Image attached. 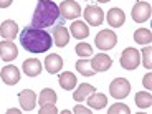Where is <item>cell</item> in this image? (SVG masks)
<instances>
[{
  "mask_svg": "<svg viewBox=\"0 0 152 114\" xmlns=\"http://www.w3.org/2000/svg\"><path fill=\"white\" fill-rule=\"evenodd\" d=\"M65 18L60 13V7L53 0H40L35 7L31 17V27L35 28H53L56 25H63Z\"/></svg>",
  "mask_w": 152,
  "mask_h": 114,
  "instance_id": "1",
  "label": "cell"
},
{
  "mask_svg": "<svg viewBox=\"0 0 152 114\" xmlns=\"http://www.w3.org/2000/svg\"><path fill=\"white\" fill-rule=\"evenodd\" d=\"M20 45L28 53H46L53 45V40H51V35L43 28H35L28 25L20 31Z\"/></svg>",
  "mask_w": 152,
  "mask_h": 114,
  "instance_id": "2",
  "label": "cell"
},
{
  "mask_svg": "<svg viewBox=\"0 0 152 114\" xmlns=\"http://www.w3.org/2000/svg\"><path fill=\"white\" fill-rule=\"evenodd\" d=\"M109 93L113 98L116 99H124L129 96L131 93V84L126 78H116L113 80V83L109 84Z\"/></svg>",
  "mask_w": 152,
  "mask_h": 114,
  "instance_id": "3",
  "label": "cell"
},
{
  "mask_svg": "<svg viewBox=\"0 0 152 114\" xmlns=\"http://www.w3.org/2000/svg\"><path fill=\"white\" fill-rule=\"evenodd\" d=\"M96 46L103 51H107V50L114 48L116 43H118V37L113 30H101L98 35H96V40H94Z\"/></svg>",
  "mask_w": 152,
  "mask_h": 114,
  "instance_id": "4",
  "label": "cell"
},
{
  "mask_svg": "<svg viewBox=\"0 0 152 114\" xmlns=\"http://www.w3.org/2000/svg\"><path fill=\"white\" fill-rule=\"evenodd\" d=\"M141 63V53L137 51L136 48H126L121 55V66L124 69H136Z\"/></svg>",
  "mask_w": 152,
  "mask_h": 114,
  "instance_id": "5",
  "label": "cell"
},
{
  "mask_svg": "<svg viewBox=\"0 0 152 114\" xmlns=\"http://www.w3.org/2000/svg\"><path fill=\"white\" fill-rule=\"evenodd\" d=\"M60 13L65 20H75L80 17L81 13V7L78 2L75 0H63L60 5Z\"/></svg>",
  "mask_w": 152,
  "mask_h": 114,
  "instance_id": "6",
  "label": "cell"
},
{
  "mask_svg": "<svg viewBox=\"0 0 152 114\" xmlns=\"http://www.w3.org/2000/svg\"><path fill=\"white\" fill-rule=\"evenodd\" d=\"M152 13V7L147 2H137L132 7V20L136 23H144L145 20L151 18Z\"/></svg>",
  "mask_w": 152,
  "mask_h": 114,
  "instance_id": "7",
  "label": "cell"
},
{
  "mask_svg": "<svg viewBox=\"0 0 152 114\" xmlns=\"http://www.w3.org/2000/svg\"><path fill=\"white\" fill-rule=\"evenodd\" d=\"M83 15H84V18H86V22L89 23V25H93V27H99L104 20V12L99 7H96V5H88V7L84 8Z\"/></svg>",
  "mask_w": 152,
  "mask_h": 114,
  "instance_id": "8",
  "label": "cell"
},
{
  "mask_svg": "<svg viewBox=\"0 0 152 114\" xmlns=\"http://www.w3.org/2000/svg\"><path fill=\"white\" fill-rule=\"evenodd\" d=\"M18 101L20 106L25 113H30V111L35 109V104H37V94H35L31 89H23V91L18 93Z\"/></svg>",
  "mask_w": 152,
  "mask_h": 114,
  "instance_id": "9",
  "label": "cell"
},
{
  "mask_svg": "<svg viewBox=\"0 0 152 114\" xmlns=\"http://www.w3.org/2000/svg\"><path fill=\"white\" fill-rule=\"evenodd\" d=\"M18 56V48L15 46V43L12 40H5L0 42V58L4 61H13Z\"/></svg>",
  "mask_w": 152,
  "mask_h": 114,
  "instance_id": "10",
  "label": "cell"
},
{
  "mask_svg": "<svg viewBox=\"0 0 152 114\" xmlns=\"http://www.w3.org/2000/svg\"><path fill=\"white\" fill-rule=\"evenodd\" d=\"M111 65H113V60H111V56H107L106 53H98V55L93 56L91 66H93V69H94L96 73L107 71V69L111 68Z\"/></svg>",
  "mask_w": 152,
  "mask_h": 114,
  "instance_id": "11",
  "label": "cell"
},
{
  "mask_svg": "<svg viewBox=\"0 0 152 114\" xmlns=\"http://www.w3.org/2000/svg\"><path fill=\"white\" fill-rule=\"evenodd\" d=\"M0 76H2V81H4L5 84H8V86H15L17 83L20 81V71L17 66H4V69H2V73H0Z\"/></svg>",
  "mask_w": 152,
  "mask_h": 114,
  "instance_id": "12",
  "label": "cell"
},
{
  "mask_svg": "<svg viewBox=\"0 0 152 114\" xmlns=\"http://www.w3.org/2000/svg\"><path fill=\"white\" fill-rule=\"evenodd\" d=\"M53 42H55V45L60 46V48L68 45L69 43V31L66 30V27H63V25L53 27Z\"/></svg>",
  "mask_w": 152,
  "mask_h": 114,
  "instance_id": "13",
  "label": "cell"
},
{
  "mask_svg": "<svg viewBox=\"0 0 152 114\" xmlns=\"http://www.w3.org/2000/svg\"><path fill=\"white\" fill-rule=\"evenodd\" d=\"M23 73L27 76H30V78H35V76H38L40 73H42L43 69V65L40 63V60H37V58H30V60H25L23 61Z\"/></svg>",
  "mask_w": 152,
  "mask_h": 114,
  "instance_id": "14",
  "label": "cell"
},
{
  "mask_svg": "<svg viewBox=\"0 0 152 114\" xmlns=\"http://www.w3.org/2000/svg\"><path fill=\"white\" fill-rule=\"evenodd\" d=\"M43 66H45V69L50 73V75H55V73H58L61 69V66H63V60H61V56L56 55V53L48 55V56L45 58Z\"/></svg>",
  "mask_w": 152,
  "mask_h": 114,
  "instance_id": "15",
  "label": "cell"
},
{
  "mask_svg": "<svg viewBox=\"0 0 152 114\" xmlns=\"http://www.w3.org/2000/svg\"><path fill=\"white\" fill-rule=\"evenodd\" d=\"M124 22H126V15H124V12H122L121 8L114 7V8H111V10L107 12V23H109L111 27L119 28V27L124 25Z\"/></svg>",
  "mask_w": 152,
  "mask_h": 114,
  "instance_id": "16",
  "label": "cell"
},
{
  "mask_svg": "<svg viewBox=\"0 0 152 114\" xmlns=\"http://www.w3.org/2000/svg\"><path fill=\"white\" fill-rule=\"evenodd\" d=\"M18 33V25H17L13 20H5L2 25H0V35L5 38V40H13Z\"/></svg>",
  "mask_w": 152,
  "mask_h": 114,
  "instance_id": "17",
  "label": "cell"
},
{
  "mask_svg": "<svg viewBox=\"0 0 152 114\" xmlns=\"http://www.w3.org/2000/svg\"><path fill=\"white\" fill-rule=\"evenodd\" d=\"M88 106L91 107V109H103L104 106L107 104V98L103 94V93H91V94L88 96Z\"/></svg>",
  "mask_w": 152,
  "mask_h": 114,
  "instance_id": "18",
  "label": "cell"
},
{
  "mask_svg": "<svg viewBox=\"0 0 152 114\" xmlns=\"http://www.w3.org/2000/svg\"><path fill=\"white\" fill-rule=\"evenodd\" d=\"M69 30H71V35L76 38V40H84V38L89 35V28H88V25L84 22H73L71 27H69Z\"/></svg>",
  "mask_w": 152,
  "mask_h": 114,
  "instance_id": "19",
  "label": "cell"
},
{
  "mask_svg": "<svg viewBox=\"0 0 152 114\" xmlns=\"http://www.w3.org/2000/svg\"><path fill=\"white\" fill-rule=\"evenodd\" d=\"M94 91H96L94 86H91L89 83H81L80 88L73 93V99H75L76 103H81V101H84L88 96L91 94V93H94Z\"/></svg>",
  "mask_w": 152,
  "mask_h": 114,
  "instance_id": "20",
  "label": "cell"
},
{
  "mask_svg": "<svg viewBox=\"0 0 152 114\" xmlns=\"http://www.w3.org/2000/svg\"><path fill=\"white\" fill-rule=\"evenodd\" d=\"M58 81H60V86L63 88V89H66V91H71V89H75V86H76V76L73 75V73H69V71L61 73L60 78H58Z\"/></svg>",
  "mask_w": 152,
  "mask_h": 114,
  "instance_id": "21",
  "label": "cell"
},
{
  "mask_svg": "<svg viewBox=\"0 0 152 114\" xmlns=\"http://www.w3.org/2000/svg\"><path fill=\"white\" fill-rule=\"evenodd\" d=\"M134 42L139 45H149L152 42V31L149 28H139L134 31Z\"/></svg>",
  "mask_w": 152,
  "mask_h": 114,
  "instance_id": "22",
  "label": "cell"
},
{
  "mask_svg": "<svg viewBox=\"0 0 152 114\" xmlns=\"http://www.w3.org/2000/svg\"><path fill=\"white\" fill-rule=\"evenodd\" d=\"M56 93L53 91V89H50V88H45L42 93H40V106H43V104H55L56 103Z\"/></svg>",
  "mask_w": 152,
  "mask_h": 114,
  "instance_id": "23",
  "label": "cell"
},
{
  "mask_svg": "<svg viewBox=\"0 0 152 114\" xmlns=\"http://www.w3.org/2000/svg\"><path fill=\"white\" fill-rule=\"evenodd\" d=\"M136 104L141 109H147V107L152 106V94L151 93H145V91H141L136 94Z\"/></svg>",
  "mask_w": 152,
  "mask_h": 114,
  "instance_id": "24",
  "label": "cell"
},
{
  "mask_svg": "<svg viewBox=\"0 0 152 114\" xmlns=\"http://www.w3.org/2000/svg\"><path fill=\"white\" fill-rule=\"evenodd\" d=\"M76 69H78L80 75H83V76H93L96 73L94 69H93L91 61L89 60H80L78 63H76Z\"/></svg>",
  "mask_w": 152,
  "mask_h": 114,
  "instance_id": "25",
  "label": "cell"
},
{
  "mask_svg": "<svg viewBox=\"0 0 152 114\" xmlns=\"http://www.w3.org/2000/svg\"><path fill=\"white\" fill-rule=\"evenodd\" d=\"M76 55H78V56H83V58L91 56L93 55L91 45H89V43H78V45H76Z\"/></svg>",
  "mask_w": 152,
  "mask_h": 114,
  "instance_id": "26",
  "label": "cell"
},
{
  "mask_svg": "<svg viewBox=\"0 0 152 114\" xmlns=\"http://www.w3.org/2000/svg\"><path fill=\"white\" fill-rule=\"evenodd\" d=\"M107 113L109 114H131V109L126 104H121V103H116V104H113V106L107 109Z\"/></svg>",
  "mask_w": 152,
  "mask_h": 114,
  "instance_id": "27",
  "label": "cell"
},
{
  "mask_svg": "<svg viewBox=\"0 0 152 114\" xmlns=\"http://www.w3.org/2000/svg\"><path fill=\"white\" fill-rule=\"evenodd\" d=\"M141 53H142V61H144V66H145L147 69H151V68H152V61H151L152 50H151V46H149V45L145 46V45H144V50H142Z\"/></svg>",
  "mask_w": 152,
  "mask_h": 114,
  "instance_id": "28",
  "label": "cell"
},
{
  "mask_svg": "<svg viewBox=\"0 0 152 114\" xmlns=\"http://www.w3.org/2000/svg\"><path fill=\"white\" fill-rule=\"evenodd\" d=\"M58 109L55 107V104H43L40 107V114H56Z\"/></svg>",
  "mask_w": 152,
  "mask_h": 114,
  "instance_id": "29",
  "label": "cell"
},
{
  "mask_svg": "<svg viewBox=\"0 0 152 114\" xmlns=\"http://www.w3.org/2000/svg\"><path fill=\"white\" fill-rule=\"evenodd\" d=\"M73 113L75 114H89L91 109H86V107H83V106H76L75 109H73Z\"/></svg>",
  "mask_w": 152,
  "mask_h": 114,
  "instance_id": "30",
  "label": "cell"
},
{
  "mask_svg": "<svg viewBox=\"0 0 152 114\" xmlns=\"http://www.w3.org/2000/svg\"><path fill=\"white\" fill-rule=\"evenodd\" d=\"M151 80H152V75H151V73H147V75L142 78V83H144V86L147 88V89H151V86H152V84H151Z\"/></svg>",
  "mask_w": 152,
  "mask_h": 114,
  "instance_id": "31",
  "label": "cell"
},
{
  "mask_svg": "<svg viewBox=\"0 0 152 114\" xmlns=\"http://www.w3.org/2000/svg\"><path fill=\"white\" fill-rule=\"evenodd\" d=\"M12 2H13V0H0V8H7V7H10Z\"/></svg>",
  "mask_w": 152,
  "mask_h": 114,
  "instance_id": "32",
  "label": "cell"
},
{
  "mask_svg": "<svg viewBox=\"0 0 152 114\" xmlns=\"http://www.w3.org/2000/svg\"><path fill=\"white\" fill-rule=\"evenodd\" d=\"M8 113H10V114H12V113L17 114V113H20V111H18V109H8Z\"/></svg>",
  "mask_w": 152,
  "mask_h": 114,
  "instance_id": "33",
  "label": "cell"
},
{
  "mask_svg": "<svg viewBox=\"0 0 152 114\" xmlns=\"http://www.w3.org/2000/svg\"><path fill=\"white\" fill-rule=\"evenodd\" d=\"M96 2H99V4H106V2H109V0H96Z\"/></svg>",
  "mask_w": 152,
  "mask_h": 114,
  "instance_id": "34",
  "label": "cell"
}]
</instances>
